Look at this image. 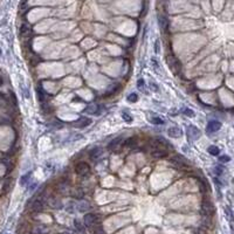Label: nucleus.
Segmentation results:
<instances>
[{
    "mask_svg": "<svg viewBox=\"0 0 234 234\" xmlns=\"http://www.w3.org/2000/svg\"><path fill=\"white\" fill-rule=\"evenodd\" d=\"M103 111V108L101 104H89L87 107L83 109V114H87V115H96L100 116Z\"/></svg>",
    "mask_w": 234,
    "mask_h": 234,
    "instance_id": "obj_1",
    "label": "nucleus"
},
{
    "mask_svg": "<svg viewBox=\"0 0 234 234\" xmlns=\"http://www.w3.org/2000/svg\"><path fill=\"white\" fill-rule=\"evenodd\" d=\"M186 131H187V137L190 141H197L200 138V130L198 128L190 125V127H187Z\"/></svg>",
    "mask_w": 234,
    "mask_h": 234,
    "instance_id": "obj_2",
    "label": "nucleus"
},
{
    "mask_svg": "<svg viewBox=\"0 0 234 234\" xmlns=\"http://www.w3.org/2000/svg\"><path fill=\"white\" fill-rule=\"evenodd\" d=\"M75 171L78 176H87L90 171V166L88 165L87 163L84 161H81V163H77L76 166H75Z\"/></svg>",
    "mask_w": 234,
    "mask_h": 234,
    "instance_id": "obj_3",
    "label": "nucleus"
},
{
    "mask_svg": "<svg viewBox=\"0 0 234 234\" xmlns=\"http://www.w3.org/2000/svg\"><path fill=\"white\" fill-rule=\"evenodd\" d=\"M91 122L93 121L89 117H81V118L76 119L75 122H73V125L75 128H77V129H83V128H87L88 125H90Z\"/></svg>",
    "mask_w": 234,
    "mask_h": 234,
    "instance_id": "obj_4",
    "label": "nucleus"
},
{
    "mask_svg": "<svg viewBox=\"0 0 234 234\" xmlns=\"http://www.w3.org/2000/svg\"><path fill=\"white\" fill-rule=\"evenodd\" d=\"M103 155V149L101 146H96V147H93L90 151H89V158L91 161H96L100 158V157Z\"/></svg>",
    "mask_w": 234,
    "mask_h": 234,
    "instance_id": "obj_5",
    "label": "nucleus"
},
{
    "mask_svg": "<svg viewBox=\"0 0 234 234\" xmlns=\"http://www.w3.org/2000/svg\"><path fill=\"white\" fill-rule=\"evenodd\" d=\"M201 208H203L204 214H206L207 217H211V215L214 213V206H213V204L211 201H207V200H205L204 203H203Z\"/></svg>",
    "mask_w": 234,
    "mask_h": 234,
    "instance_id": "obj_6",
    "label": "nucleus"
},
{
    "mask_svg": "<svg viewBox=\"0 0 234 234\" xmlns=\"http://www.w3.org/2000/svg\"><path fill=\"white\" fill-rule=\"evenodd\" d=\"M83 220H84V225L87 227H93L94 225L96 224V221H97V217H96V214H94V213H87V214L84 215Z\"/></svg>",
    "mask_w": 234,
    "mask_h": 234,
    "instance_id": "obj_7",
    "label": "nucleus"
},
{
    "mask_svg": "<svg viewBox=\"0 0 234 234\" xmlns=\"http://www.w3.org/2000/svg\"><path fill=\"white\" fill-rule=\"evenodd\" d=\"M221 128V123L219 121H210L207 127H206V131L207 133H213V132H217L218 130H220Z\"/></svg>",
    "mask_w": 234,
    "mask_h": 234,
    "instance_id": "obj_8",
    "label": "nucleus"
},
{
    "mask_svg": "<svg viewBox=\"0 0 234 234\" xmlns=\"http://www.w3.org/2000/svg\"><path fill=\"white\" fill-rule=\"evenodd\" d=\"M171 161H172V163H173L175 165L178 166V167H189V163H187V161H186V159L183 156H175V157H172Z\"/></svg>",
    "mask_w": 234,
    "mask_h": 234,
    "instance_id": "obj_9",
    "label": "nucleus"
},
{
    "mask_svg": "<svg viewBox=\"0 0 234 234\" xmlns=\"http://www.w3.org/2000/svg\"><path fill=\"white\" fill-rule=\"evenodd\" d=\"M75 206H76L75 208H76L78 212H87V211L91 210V205H90V203L87 201V200H81V201H78Z\"/></svg>",
    "mask_w": 234,
    "mask_h": 234,
    "instance_id": "obj_10",
    "label": "nucleus"
},
{
    "mask_svg": "<svg viewBox=\"0 0 234 234\" xmlns=\"http://www.w3.org/2000/svg\"><path fill=\"white\" fill-rule=\"evenodd\" d=\"M167 135L171 138H180L183 136V131H181L180 128L178 127H170L167 129Z\"/></svg>",
    "mask_w": 234,
    "mask_h": 234,
    "instance_id": "obj_11",
    "label": "nucleus"
},
{
    "mask_svg": "<svg viewBox=\"0 0 234 234\" xmlns=\"http://www.w3.org/2000/svg\"><path fill=\"white\" fill-rule=\"evenodd\" d=\"M225 213H226V217H227V220L229 222V227H231V231H232V234H234V213L233 211L231 210L229 207H225Z\"/></svg>",
    "mask_w": 234,
    "mask_h": 234,
    "instance_id": "obj_12",
    "label": "nucleus"
},
{
    "mask_svg": "<svg viewBox=\"0 0 234 234\" xmlns=\"http://www.w3.org/2000/svg\"><path fill=\"white\" fill-rule=\"evenodd\" d=\"M32 210L34 212H40L44 210V198L42 197H39L38 199L34 200V203L32 204Z\"/></svg>",
    "mask_w": 234,
    "mask_h": 234,
    "instance_id": "obj_13",
    "label": "nucleus"
},
{
    "mask_svg": "<svg viewBox=\"0 0 234 234\" xmlns=\"http://www.w3.org/2000/svg\"><path fill=\"white\" fill-rule=\"evenodd\" d=\"M158 22H159L161 28L163 29L164 32H166L167 28H169V20H167V18H166L165 15H159V16H158Z\"/></svg>",
    "mask_w": 234,
    "mask_h": 234,
    "instance_id": "obj_14",
    "label": "nucleus"
},
{
    "mask_svg": "<svg viewBox=\"0 0 234 234\" xmlns=\"http://www.w3.org/2000/svg\"><path fill=\"white\" fill-rule=\"evenodd\" d=\"M48 205L52 207V208H55V210H60V208H62V203H61V200L55 199V198L49 199L48 200Z\"/></svg>",
    "mask_w": 234,
    "mask_h": 234,
    "instance_id": "obj_15",
    "label": "nucleus"
},
{
    "mask_svg": "<svg viewBox=\"0 0 234 234\" xmlns=\"http://www.w3.org/2000/svg\"><path fill=\"white\" fill-rule=\"evenodd\" d=\"M49 232V229L47 226L44 225H39L34 228V233L35 234H47Z\"/></svg>",
    "mask_w": 234,
    "mask_h": 234,
    "instance_id": "obj_16",
    "label": "nucleus"
},
{
    "mask_svg": "<svg viewBox=\"0 0 234 234\" xmlns=\"http://www.w3.org/2000/svg\"><path fill=\"white\" fill-rule=\"evenodd\" d=\"M151 156L153 158H164V157L167 156V152L165 150H155V151L151 152Z\"/></svg>",
    "mask_w": 234,
    "mask_h": 234,
    "instance_id": "obj_17",
    "label": "nucleus"
},
{
    "mask_svg": "<svg viewBox=\"0 0 234 234\" xmlns=\"http://www.w3.org/2000/svg\"><path fill=\"white\" fill-rule=\"evenodd\" d=\"M74 227L77 229L80 233H84V231H86V228H84V225H83L78 219L74 220Z\"/></svg>",
    "mask_w": 234,
    "mask_h": 234,
    "instance_id": "obj_18",
    "label": "nucleus"
},
{
    "mask_svg": "<svg viewBox=\"0 0 234 234\" xmlns=\"http://www.w3.org/2000/svg\"><path fill=\"white\" fill-rule=\"evenodd\" d=\"M207 151H208V153L212 155V156H218V155L220 153L219 147L215 146V145H210L208 146V149H207Z\"/></svg>",
    "mask_w": 234,
    "mask_h": 234,
    "instance_id": "obj_19",
    "label": "nucleus"
},
{
    "mask_svg": "<svg viewBox=\"0 0 234 234\" xmlns=\"http://www.w3.org/2000/svg\"><path fill=\"white\" fill-rule=\"evenodd\" d=\"M121 142H122V137H121V136L117 137V138H115L114 141L110 142V144L108 145V147H109V149H115V147H116V146L118 145Z\"/></svg>",
    "mask_w": 234,
    "mask_h": 234,
    "instance_id": "obj_20",
    "label": "nucleus"
},
{
    "mask_svg": "<svg viewBox=\"0 0 234 234\" xmlns=\"http://www.w3.org/2000/svg\"><path fill=\"white\" fill-rule=\"evenodd\" d=\"M30 33V28H29L27 25H21V27H20V34L22 35V36H25V35H27Z\"/></svg>",
    "mask_w": 234,
    "mask_h": 234,
    "instance_id": "obj_21",
    "label": "nucleus"
},
{
    "mask_svg": "<svg viewBox=\"0 0 234 234\" xmlns=\"http://www.w3.org/2000/svg\"><path fill=\"white\" fill-rule=\"evenodd\" d=\"M137 88L141 90V91H144V93H146L145 90V82H144V80L143 78H139L138 81H137Z\"/></svg>",
    "mask_w": 234,
    "mask_h": 234,
    "instance_id": "obj_22",
    "label": "nucleus"
},
{
    "mask_svg": "<svg viewBox=\"0 0 234 234\" xmlns=\"http://www.w3.org/2000/svg\"><path fill=\"white\" fill-rule=\"evenodd\" d=\"M128 100V102H130V103H135L138 101V95L135 93H131V94H129V96L127 97Z\"/></svg>",
    "mask_w": 234,
    "mask_h": 234,
    "instance_id": "obj_23",
    "label": "nucleus"
},
{
    "mask_svg": "<svg viewBox=\"0 0 234 234\" xmlns=\"http://www.w3.org/2000/svg\"><path fill=\"white\" fill-rule=\"evenodd\" d=\"M151 123L152 124H156V125H161V124H164V119H161L159 117H152Z\"/></svg>",
    "mask_w": 234,
    "mask_h": 234,
    "instance_id": "obj_24",
    "label": "nucleus"
},
{
    "mask_svg": "<svg viewBox=\"0 0 234 234\" xmlns=\"http://www.w3.org/2000/svg\"><path fill=\"white\" fill-rule=\"evenodd\" d=\"M122 118L124 119V122H128V123H131L132 122L131 115H129V114H128V112H125V111L122 112Z\"/></svg>",
    "mask_w": 234,
    "mask_h": 234,
    "instance_id": "obj_25",
    "label": "nucleus"
},
{
    "mask_svg": "<svg viewBox=\"0 0 234 234\" xmlns=\"http://www.w3.org/2000/svg\"><path fill=\"white\" fill-rule=\"evenodd\" d=\"M183 114H184V115H186V116H189V117L194 116V111H193V110H191V109H189V108H184V109H183Z\"/></svg>",
    "mask_w": 234,
    "mask_h": 234,
    "instance_id": "obj_26",
    "label": "nucleus"
},
{
    "mask_svg": "<svg viewBox=\"0 0 234 234\" xmlns=\"http://www.w3.org/2000/svg\"><path fill=\"white\" fill-rule=\"evenodd\" d=\"M29 177H30V173H27V175L22 176V177H21V180H20V184H21V185H26L29 179Z\"/></svg>",
    "mask_w": 234,
    "mask_h": 234,
    "instance_id": "obj_27",
    "label": "nucleus"
},
{
    "mask_svg": "<svg viewBox=\"0 0 234 234\" xmlns=\"http://www.w3.org/2000/svg\"><path fill=\"white\" fill-rule=\"evenodd\" d=\"M73 197H74V198H76V199H82V198H83V192L78 189V190L75 191V193H73Z\"/></svg>",
    "mask_w": 234,
    "mask_h": 234,
    "instance_id": "obj_28",
    "label": "nucleus"
},
{
    "mask_svg": "<svg viewBox=\"0 0 234 234\" xmlns=\"http://www.w3.org/2000/svg\"><path fill=\"white\" fill-rule=\"evenodd\" d=\"M149 86H150V89H151L152 91H155V93H157V91H159V88H158V86H157L156 83H153L151 81V82L149 83Z\"/></svg>",
    "mask_w": 234,
    "mask_h": 234,
    "instance_id": "obj_29",
    "label": "nucleus"
},
{
    "mask_svg": "<svg viewBox=\"0 0 234 234\" xmlns=\"http://www.w3.org/2000/svg\"><path fill=\"white\" fill-rule=\"evenodd\" d=\"M222 171H224V169H222L221 166H215V167H214V173H215V175H218V176L222 175Z\"/></svg>",
    "mask_w": 234,
    "mask_h": 234,
    "instance_id": "obj_30",
    "label": "nucleus"
},
{
    "mask_svg": "<svg viewBox=\"0 0 234 234\" xmlns=\"http://www.w3.org/2000/svg\"><path fill=\"white\" fill-rule=\"evenodd\" d=\"M219 161H222V163H227V161H231V157L226 156V155H224V156H220L219 157Z\"/></svg>",
    "mask_w": 234,
    "mask_h": 234,
    "instance_id": "obj_31",
    "label": "nucleus"
},
{
    "mask_svg": "<svg viewBox=\"0 0 234 234\" xmlns=\"http://www.w3.org/2000/svg\"><path fill=\"white\" fill-rule=\"evenodd\" d=\"M155 52H156V54L159 53V40H157L156 44H155Z\"/></svg>",
    "mask_w": 234,
    "mask_h": 234,
    "instance_id": "obj_32",
    "label": "nucleus"
},
{
    "mask_svg": "<svg viewBox=\"0 0 234 234\" xmlns=\"http://www.w3.org/2000/svg\"><path fill=\"white\" fill-rule=\"evenodd\" d=\"M151 63L153 64V67H155V69L158 68V62H157L155 58H152V60H151Z\"/></svg>",
    "mask_w": 234,
    "mask_h": 234,
    "instance_id": "obj_33",
    "label": "nucleus"
},
{
    "mask_svg": "<svg viewBox=\"0 0 234 234\" xmlns=\"http://www.w3.org/2000/svg\"><path fill=\"white\" fill-rule=\"evenodd\" d=\"M95 234H104V232H103V229L101 227H98V229L95 232Z\"/></svg>",
    "mask_w": 234,
    "mask_h": 234,
    "instance_id": "obj_34",
    "label": "nucleus"
},
{
    "mask_svg": "<svg viewBox=\"0 0 234 234\" xmlns=\"http://www.w3.org/2000/svg\"><path fill=\"white\" fill-rule=\"evenodd\" d=\"M2 83H4V81H2V77H0V87L2 86Z\"/></svg>",
    "mask_w": 234,
    "mask_h": 234,
    "instance_id": "obj_35",
    "label": "nucleus"
},
{
    "mask_svg": "<svg viewBox=\"0 0 234 234\" xmlns=\"http://www.w3.org/2000/svg\"><path fill=\"white\" fill-rule=\"evenodd\" d=\"M58 234H67V233H58Z\"/></svg>",
    "mask_w": 234,
    "mask_h": 234,
    "instance_id": "obj_36",
    "label": "nucleus"
}]
</instances>
